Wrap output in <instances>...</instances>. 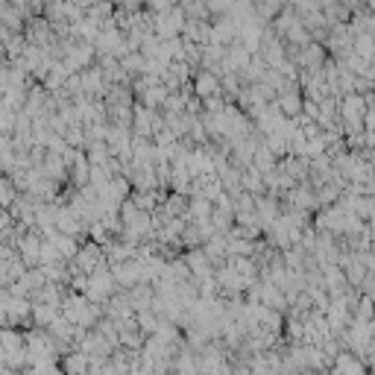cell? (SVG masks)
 <instances>
[{"label": "cell", "instance_id": "1", "mask_svg": "<svg viewBox=\"0 0 375 375\" xmlns=\"http://www.w3.org/2000/svg\"><path fill=\"white\" fill-rule=\"evenodd\" d=\"M117 293V284L112 279V273H109V267L103 264L100 270H94L91 275H88V291H85V299L94 302V305H103L106 299H112V296Z\"/></svg>", "mask_w": 375, "mask_h": 375}, {"label": "cell", "instance_id": "2", "mask_svg": "<svg viewBox=\"0 0 375 375\" xmlns=\"http://www.w3.org/2000/svg\"><path fill=\"white\" fill-rule=\"evenodd\" d=\"M182 27H185V15L179 12V6H173L168 15H156V18H152V36H156L159 41L179 38L182 36Z\"/></svg>", "mask_w": 375, "mask_h": 375}, {"label": "cell", "instance_id": "3", "mask_svg": "<svg viewBox=\"0 0 375 375\" xmlns=\"http://www.w3.org/2000/svg\"><path fill=\"white\" fill-rule=\"evenodd\" d=\"M94 56H112V59H124L126 47H124V32H117L115 27L100 30V36L94 41Z\"/></svg>", "mask_w": 375, "mask_h": 375}, {"label": "cell", "instance_id": "4", "mask_svg": "<svg viewBox=\"0 0 375 375\" xmlns=\"http://www.w3.org/2000/svg\"><path fill=\"white\" fill-rule=\"evenodd\" d=\"M182 261H185V267H188V273H191L194 282L214 279V267L208 264V258H205L203 249H188V252H182Z\"/></svg>", "mask_w": 375, "mask_h": 375}, {"label": "cell", "instance_id": "5", "mask_svg": "<svg viewBox=\"0 0 375 375\" xmlns=\"http://www.w3.org/2000/svg\"><path fill=\"white\" fill-rule=\"evenodd\" d=\"M326 59H328V53H326L323 44L311 41L308 47L299 50V56H296V68L305 71V73H319V71H323V65H326Z\"/></svg>", "mask_w": 375, "mask_h": 375}, {"label": "cell", "instance_id": "6", "mask_svg": "<svg viewBox=\"0 0 375 375\" xmlns=\"http://www.w3.org/2000/svg\"><path fill=\"white\" fill-rule=\"evenodd\" d=\"M41 244H44V240H41V235H38L36 229H30L27 235L18 240V247H15V249H18V258L24 261V267H27V270H36V267H38V252H41Z\"/></svg>", "mask_w": 375, "mask_h": 375}, {"label": "cell", "instance_id": "7", "mask_svg": "<svg viewBox=\"0 0 375 375\" xmlns=\"http://www.w3.org/2000/svg\"><path fill=\"white\" fill-rule=\"evenodd\" d=\"M73 264H76V270H80L82 275H91L94 270H100L103 264H106V258H103V249H100V247H94L91 240H85V244L80 247V252H76Z\"/></svg>", "mask_w": 375, "mask_h": 375}, {"label": "cell", "instance_id": "8", "mask_svg": "<svg viewBox=\"0 0 375 375\" xmlns=\"http://www.w3.org/2000/svg\"><path fill=\"white\" fill-rule=\"evenodd\" d=\"M109 273H112V279L117 284V291H132L135 284H141V264L135 261H126V264H117V267H109Z\"/></svg>", "mask_w": 375, "mask_h": 375}, {"label": "cell", "instance_id": "9", "mask_svg": "<svg viewBox=\"0 0 375 375\" xmlns=\"http://www.w3.org/2000/svg\"><path fill=\"white\" fill-rule=\"evenodd\" d=\"M191 91L196 100H208V97H223V91H220V80L214 73L208 71H196L194 80H191Z\"/></svg>", "mask_w": 375, "mask_h": 375}, {"label": "cell", "instance_id": "10", "mask_svg": "<svg viewBox=\"0 0 375 375\" xmlns=\"http://www.w3.org/2000/svg\"><path fill=\"white\" fill-rule=\"evenodd\" d=\"M88 367H91V358L82 355V352H76V349L59 358V370H62V375H85Z\"/></svg>", "mask_w": 375, "mask_h": 375}, {"label": "cell", "instance_id": "11", "mask_svg": "<svg viewBox=\"0 0 375 375\" xmlns=\"http://www.w3.org/2000/svg\"><path fill=\"white\" fill-rule=\"evenodd\" d=\"M126 299H129V305H132V314L150 311V305H152V288H150V284H135L132 291H126Z\"/></svg>", "mask_w": 375, "mask_h": 375}, {"label": "cell", "instance_id": "12", "mask_svg": "<svg viewBox=\"0 0 375 375\" xmlns=\"http://www.w3.org/2000/svg\"><path fill=\"white\" fill-rule=\"evenodd\" d=\"M59 317V308H53V305H32V311H30V323L32 328H41V332H47L50 323Z\"/></svg>", "mask_w": 375, "mask_h": 375}, {"label": "cell", "instance_id": "13", "mask_svg": "<svg viewBox=\"0 0 375 375\" xmlns=\"http://www.w3.org/2000/svg\"><path fill=\"white\" fill-rule=\"evenodd\" d=\"M65 80H68V73H65V68H62L59 62H53V65H50V71H47V76L41 80V88H44L47 94H56V91H62Z\"/></svg>", "mask_w": 375, "mask_h": 375}, {"label": "cell", "instance_id": "14", "mask_svg": "<svg viewBox=\"0 0 375 375\" xmlns=\"http://www.w3.org/2000/svg\"><path fill=\"white\" fill-rule=\"evenodd\" d=\"M47 244L56 247V252L62 255V261H73L76 252H80V247H82L80 240H76V238H68V235H56L53 240H47Z\"/></svg>", "mask_w": 375, "mask_h": 375}, {"label": "cell", "instance_id": "15", "mask_svg": "<svg viewBox=\"0 0 375 375\" xmlns=\"http://www.w3.org/2000/svg\"><path fill=\"white\" fill-rule=\"evenodd\" d=\"M164 100H168V88H164V85H152L150 91H144V94H141L135 103H141L144 109H150V112H159Z\"/></svg>", "mask_w": 375, "mask_h": 375}, {"label": "cell", "instance_id": "16", "mask_svg": "<svg viewBox=\"0 0 375 375\" xmlns=\"http://www.w3.org/2000/svg\"><path fill=\"white\" fill-rule=\"evenodd\" d=\"M0 349L6 352H18L24 349V332H18V328H0Z\"/></svg>", "mask_w": 375, "mask_h": 375}, {"label": "cell", "instance_id": "17", "mask_svg": "<svg viewBox=\"0 0 375 375\" xmlns=\"http://www.w3.org/2000/svg\"><path fill=\"white\" fill-rule=\"evenodd\" d=\"M117 65H120V71H124L129 80H135V76L144 73V56H141V53H126L124 59H117Z\"/></svg>", "mask_w": 375, "mask_h": 375}, {"label": "cell", "instance_id": "18", "mask_svg": "<svg viewBox=\"0 0 375 375\" xmlns=\"http://www.w3.org/2000/svg\"><path fill=\"white\" fill-rule=\"evenodd\" d=\"M352 53L361 56L363 62H372L375 59V36H355V41H352Z\"/></svg>", "mask_w": 375, "mask_h": 375}, {"label": "cell", "instance_id": "19", "mask_svg": "<svg viewBox=\"0 0 375 375\" xmlns=\"http://www.w3.org/2000/svg\"><path fill=\"white\" fill-rule=\"evenodd\" d=\"M164 214H168V220H176V217H185L188 212V196H179V194H168V200L161 203Z\"/></svg>", "mask_w": 375, "mask_h": 375}, {"label": "cell", "instance_id": "20", "mask_svg": "<svg viewBox=\"0 0 375 375\" xmlns=\"http://www.w3.org/2000/svg\"><path fill=\"white\" fill-rule=\"evenodd\" d=\"M252 168H255L261 176H264V173H270V170L275 168V156H273V152H270L267 147L261 144V147L255 150V156H252Z\"/></svg>", "mask_w": 375, "mask_h": 375}, {"label": "cell", "instance_id": "21", "mask_svg": "<svg viewBox=\"0 0 375 375\" xmlns=\"http://www.w3.org/2000/svg\"><path fill=\"white\" fill-rule=\"evenodd\" d=\"M135 326H138V332L144 337H152V334H156V328H159V317L152 311H138L135 314Z\"/></svg>", "mask_w": 375, "mask_h": 375}, {"label": "cell", "instance_id": "22", "mask_svg": "<svg viewBox=\"0 0 375 375\" xmlns=\"http://www.w3.org/2000/svg\"><path fill=\"white\" fill-rule=\"evenodd\" d=\"M179 6V12L185 15V21H208V12H205V3H176Z\"/></svg>", "mask_w": 375, "mask_h": 375}, {"label": "cell", "instance_id": "23", "mask_svg": "<svg viewBox=\"0 0 375 375\" xmlns=\"http://www.w3.org/2000/svg\"><path fill=\"white\" fill-rule=\"evenodd\" d=\"M15 196H18V191H15V185L6 179V176H0V212H6L9 205L15 203Z\"/></svg>", "mask_w": 375, "mask_h": 375}, {"label": "cell", "instance_id": "24", "mask_svg": "<svg viewBox=\"0 0 375 375\" xmlns=\"http://www.w3.org/2000/svg\"><path fill=\"white\" fill-rule=\"evenodd\" d=\"M100 226H103V229H106L112 238H117L120 231H124V223H120L117 212H103V214H100Z\"/></svg>", "mask_w": 375, "mask_h": 375}, {"label": "cell", "instance_id": "25", "mask_svg": "<svg viewBox=\"0 0 375 375\" xmlns=\"http://www.w3.org/2000/svg\"><path fill=\"white\" fill-rule=\"evenodd\" d=\"M159 112H161V115H185V97H179V94H168V100L161 103Z\"/></svg>", "mask_w": 375, "mask_h": 375}, {"label": "cell", "instance_id": "26", "mask_svg": "<svg viewBox=\"0 0 375 375\" xmlns=\"http://www.w3.org/2000/svg\"><path fill=\"white\" fill-rule=\"evenodd\" d=\"M62 141H65V147H68V150H82V147H85L82 126H71V129L62 135Z\"/></svg>", "mask_w": 375, "mask_h": 375}, {"label": "cell", "instance_id": "27", "mask_svg": "<svg viewBox=\"0 0 375 375\" xmlns=\"http://www.w3.org/2000/svg\"><path fill=\"white\" fill-rule=\"evenodd\" d=\"M223 106H226V100L223 97H208V100H203V115H220L223 112Z\"/></svg>", "mask_w": 375, "mask_h": 375}, {"label": "cell", "instance_id": "28", "mask_svg": "<svg viewBox=\"0 0 375 375\" xmlns=\"http://www.w3.org/2000/svg\"><path fill=\"white\" fill-rule=\"evenodd\" d=\"M12 226V217H9V212H0V235H3V229Z\"/></svg>", "mask_w": 375, "mask_h": 375}, {"label": "cell", "instance_id": "29", "mask_svg": "<svg viewBox=\"0 0 375 375\" xmlns=\"http://www.w3.org/2000/svg\"><path fill=\"white\" fill-rule=\"evenodd\" d=\"M0 328H6V308L0 305Z\"/></svg>", "mask_w": 375, "mask_h": 375}, {"label": "cell", "instance_id": "30", "mask_svg": "<svg viewBox=\"0 0 375 375\" xmlns=\"http://www.w3.org/2000/svg\"><path fill=\"white\" fill-rule=\"evenodd\" d=\"M3 358H6V355H3V349H0V367H3Z\"/></svg>", "mask_w": 375, "mask_h": 375}]
</instances>
